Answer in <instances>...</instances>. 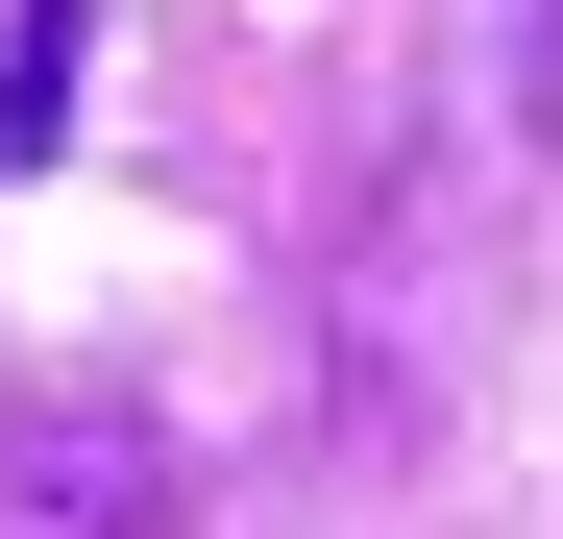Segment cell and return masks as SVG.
Here are the masks:
<instances>
[{"label":"cell","instance_id":"cell-2","mask_svg":"<svg viewBox=\"0 0 563 539\" xmlns=\"http://www.w3.org/2000/svg\"><path fill=\"white\" fill-rule=\"evenodd\" d=\"M515 99H563V0H515Z\"/></svg>","mask_w":563,"mask_h":539},{"label":"cell","instance_id":"cell-1","mask_svg":"<svg viewBox=\"0 0 563 539\" xmlns=\"http://www.w3.org/2000/svg\"><path fill=\"white\" fill-rule=\"evenodd\" d=\"M147 515H172V441L99 417V393H49L25 441H0V539H147Z\"/></svg>","mask_w":563,"mask_h":539}]
</instances>
